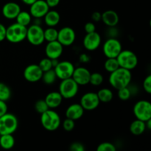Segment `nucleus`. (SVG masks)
I'll return each mask as SVG.
<instances>
[{
    "label": "nucleus",
    "mask_w": 151,
    "mask_h": 151,
    "mask_svg": "<svg viewBox=\"0 0 151 151\" xmlns=\"http://www.w3.org/2000/svg\"><path fill=\"white\" fill-rule=\"evenodd\" d=\"M105 69L109 73L114 72L115 70L119 68V63L116 58H107L104 63Z\"/></svg>",
    "instance_id": "obj_29"
},
{
    "label": "nucleus",
    "mask_w": 151,
    "mask_h": 151,
    "mask_svg": "<svg viewBox=\"0 0 151 151\" xmlns=\"http://www.w3.org/2000/svg\"><path fill=\"white\" fill-rule=\"evenodd\" d=\"M122 50V46L117 38H108L103 46V51L106 58H116Z\"/></svg>",
    "instance_id": "obj_9"
},
{
    "label": "nucleus",
    "mask_w": 151,
    "mask_h": 151,
    "mask_svg": "<svg viewBox=\"0 0 151 151\" xmlns=\"http://www.w3.org/2000/svg\"><path fill=\"white\" fill-rule=\"evenodd\" d=\"M146 128L145 122L136 119L133 121L130 125V131L134 136H140L145 131Z\"/></svg>",
    "instance_id": "obj_23"
},
{
    "label": "nucleus",
    "mask_w": 151,
    "mask_h": 151,
    "mask_svg": "<svg viewBox=\"0 0 151 151\" xmlns=\"http://www.w3.org/2000/svg\"><path fill=\"white\" fill-rule=\"evenodd\" d=\"M84 30L86 33H90V32H93L96 31V26L94 24V22H87L85 25H84Z\"/></svg>",
    "instance_id": "obj_40"
},
{
    "label": "nucleus",
    "mask_w": 151,
    "mask_h": 151,
    "mask_svg": "<svg viewBox=\"0 0 151 151\" xmlns=\"http://www.w3.org/2000/svg\"><path fill=\"white\" fill-rule=\"evenodd\" d=\"M19 126V121L16 115L6 113L0 117V135L13 134Z\"/></svg>",
    "instance_id": "obj_4"
},
{
    "label": "nucleus",
    "mask_w": 151,
    "mask_h": 151,
    "mask_svg": "<svg viewBox=\"0 0 151 151\" xmlns=\"http://www.w3.org/2000/svg\"><path fill=\"white\" fill-rule=\"evenodd\" d=\"M116 150V147L112 143L109 142H102L97 146V151H115Z\"/></svg>",
    "instance_id": "obj_35"
},
{
    "label": "nucleus",
    "mask_w": 151,
    "mask_h": 151,
    "mask_svg": "<svg viewBox=\"0 0 151 151\" xmlns=\"http://www.w3.org/2000/svg\"><path fill=\"white\" fill-rule=\"evenodd\" d=\"M27 27L20 24L13 23L6 27V38L9 42L18 44L24 41L27 38Z\"/></svg>",
    "instance_id": "obj_2"
},
{
    "label": "nucleus",
    "mask_w": 151,
    "mask_h": 151,
    "mask_svg": "<svg viewBox=\"0 0 151 151\" xmlns=\"http://www.w3.org/2000/svg\"><path fill=\"white\" fill-rule=\"evenodd\" d=\"M30 44L33 46H40L44 42V29L40 24H33L27 27V38Z\"/></svg>",
    "instance_id": "obj_8"
},
{
    "label": "nucleus",
    "mask_w": 151,
    "mask_h": 151,
    "mask_svg": "<svg viewBox=\"0 0 151 151\" xmlns=\"http://www.w3.org/2000/svg\"><path fill=\"white\" fill-rule=\"evenodd\" d=\"M90 76L91 72L83 66L75 68L72 78L78 84L79 86H85L89 83Z\"/></svg>",
    "instance_id": "obj_17"
},
{
    "label": "nucleus",
    "mask_w": 151,
    "mask_h": 151,
    "mask_svg": "<svg viewBox=\"0 0 151 151\" xmlns=\"http://www.w3.org/2000/svg\"><path fill=\"white\" fill-rule=\"evenodd\" d=\"M63 99L59 91H51L47 94L44 100L50 109H55L61 105Z\"/></svg>",
    "instance_id": "obj_21"
},
{
    "label": "nucleus",
    "mask_w": 151,
    "mask_h": 151,
    "mask_svg": "<svg viewBox=\"0 0 151 151\" xmlns=\"http://www.w3.org/2000/svg\"><path fill=\"white\" fill-rule=\"evenodd\" d=\"M7 105L5 101L0 100V117L7 112Z\"/></svg>",
    "instance_id": "obj_41"
},
{
    "label": "nucleus",
    "mask_w": 151,
    "mask_h": 151,
    "mask_svg": "<svg viewBox=\"0 0 151 151\" xmlns=\"http://www.w3.org/2000/svg\"><path fill=\"white\" fill-rule=\"evenodd\" d=\"M43 71L38 64H29L24 70V78L27 82L36 83L41 81Z\"/></svg>",
    "instance_id": "obj_14"
},
{
    "label": "nucleus",
    "mask_w": 151,
    "mask_h": 151,
    "mask_svg": "<svg viewBox=\"0 0 151 151\" xmlns=\"http://www.w3.org/2000/svg\"><path fill=\"white\" fill-rule=\"evenodd\" d=\"M142 86L145 92L147 94H150L151 93V75H148L145 78L144 81H143Z\"/></svg>",
    "instance_id": "obj_37"
},
{
    "label": "nucleus",
    "mask_w": 151,
    "mask_h": 151,
    "mask_svg": "<svg viewBox=\"0 0 151 151\" xmlns=\"http://www.w3.org/2000/svg\"><path fill=\"white\" fill-rule=\"evenodd\" d=\"M57 78V75H56L54 69H52L43 72L41 80L47 85H52L55 82Z\"/></svg>",
    "instance_id": "obj_27"
},
{
    "label": "nucleus",
    "mask_w": 151,
    "mask_h": 151,
    "mask_svg": "<svg viewBox=\"0 0 151 151\" xmlns=\"http://www.w3.org/2000/svg\"><path fill=\"white\" fill-rule=\"evenodd\" d=\"M75 127V121L69 118H66L63 122V128L66 131H72Z\"/></svg>",
    "instance_id": "obj_36"
},
{
    "label": "nucleus",
    "mask_w": 151,
    "mask_h": 151,
    "mask_svg": "<svg viewBox=\"0 0 151 151\" xmlns=\"http://www.w3.org/2000/svg\"><path fill=\"white\" fill-rule=\"evenodd\" d=\"M22 2L24 3V4H27V5H31V4H32L33 2H35L36 0H22Z\"/></svg>",
    "instance_id": "obj_46"
},
{
    "label": "nucleus",
    "mask_w": 151,
    "mask_h": 151,
    "mask_svg": "<svg viewBox=\"0 0 151 151\" xmlns=\"http://www.w3.org/2000/svg\"><path fill=\"white\" fill-rule=\"evenodd\" d=\"M11 97V89L7 84L0 83V100L7 102Z\"/></svg>",
    "instance_id": "obj_30"
},
{
    "label": "nucleus",
    "mask_w": 151,
    "mask_h": 151,
    "mask_svg": "<svg viewBox=\"0 0 151 151\" xmlns=\"http://www.w3.org/2000/svg\"><path fill=\"white\" fill-rule=\"evenodd\" d=\"M44 22L47 27H55L60 21V16L59 13L54 10H49L44 16Z\"/></svg>",
    "instance_id": "obj_22"
},
{
    "label": "nucleus",
    "mask_w": 151,
    "mask_h": 151,
    "mask_svg": "<svg viewBox=\"0 0 151 151\" xmlns=\"http://www.w3.org/2000/svg\"><path fill=\"white\" fill-rule=\"evenodd\" d=\"M21 7L19 4L14 1H9L5 3L1 9L3 16L7 19H16L21 11Z\"/></svg>",
    "instance_id": "obj_18"
},
{
    "label": "nucleus",
    "mask_w": 151,
    "mask_h": 151,
    "mask_svg": "<svg viewBox=\"0 0 151 151\" xmlns=\"http://www.w3.org/2000/svg\"><path fill=\"white\" fill-rule=\"evenodd\" d=\"M75 68V66L72 62L69 60H63L58 62L57 66L54 68V70L57 75V78L62 81L72 78Z\"/></svg>",
    "instance_id": "obj_10"
},
{
    "label": "nucleus",
    "mask_w": 151,
    "mask_h": 151,
    "mask_svg": "<svg viewBox=\"0 0 151 151\" xmlns=\"http://www.w3.org/2000/svg\"><path fill=\"white\" fill-rule=\"evenodd\" d=\"M117 96L119 97V100H122V101H126V100H129L131 98V91L130 90L129 87H124V88H120V89L117 90Z\"/></svg>",
    "instance_id": "obj_32"
},
{
    "label": "nucleus",
    "mask_w": 151,
    "mask_h": 151,
    "mask_svg": "<svg viewBox=\"0 0 151 151\" xmlns=\"http://www.w3.org/2000/svg\"><path fill=\"white\" fill-rule=\"evenodd\" d=\"M58 62H59L58 59H52V64L53 69H54V68L57 66V64L58 63Z\"/></svg>",
    "instance_id": "obj_47"
},
{
    "label": "nucleus",
    "mask_w": 151,
    "mask_h": 151,
    "mask_svg": "<svg viewBox=\"0 0 151 151\" xmlns=\"http://www.w3.org/2000/svg\"><path fill=\"white\" fill-rule=\"evenodd\" d=\"M58 30L55 27H48L47 29H44V40L47 42L56 41L58 39Z\"/></svg>",
    "instance_id": "obj_28"
},
{
    "label": "nucleus",
    "mask_w": 151,
    "mask_h": 151,
    "mask_svg": "<svg viewBox=\"0 0 151 151\" xmlns=\"http://www.w3.org/2000/svg\"><path fill=\"white\" fill-rule=\"evenodd\" d=\"M80 103L85 111H93L98 107L100 102L97 93L89 91L81 97Z\"/></svg>",
    "instance_id": "obj_12"
},
{
    "label": "nucleus",
    "mask_w": 151,
    "mask_h": 151,
    "mask_svg": "<svg viewBox=\"0 0 151 151\" xmlns=\"http://www.w3.org/2000/svg\"><path fill=\"white\" fill-rule=\"evenodd\" d=\"M35 109L37 113L43 114L44 112H45L46 111H47L48 109H50V108L47 106V103L44 100H39L38 101H36V103H35Z\"/></svg>",
    "instance_id": "obj_34"
},
{
    "label": "nucleus",
    "mask_w": 151,
    "mask_h": 151,
    "mask_svg": "<svg viewBox=\"0 0 151 151\" xmlns=\"http://www.w3.org/2000/svg\"><path fill=\"white\" fill-rule=\"evenodd\" d=\"M131 79V71L119 67L114 72L110 73L109 81L113 88L118 90L130 86Z\"/></svg>",
    "instance_id": "obj_1"
},
{
    "label": "nucleus",
    "mask_w": 151,
    "mask_h": 151,
    "mask_svg": "<svg viewBox=\"0 0 151 151\" xmlns=\"http://www.w3.org/2000/svg\"><path fill=\"white\" fill-rule=\"evenodd\" d=\"M38 66L41 68V70L43 71V72L53 69L52 64V59L49 58L47 57L41 59L39 63H38Z\"/></svg>",
    "instance_id": "obj_33"
},
{
    "label": "nucleus",
    "mask_w": 151,
    "mask_h": 151,
    "mask_svg": "<svg viewBox=\"0 0 151 151\" xmlns=\"http://www.w3.org/2000/svg\"><path fill=\"white\" fill-rule=\"evenodd\" d=\"M116 59L119 63V67L128 70H133L138 65V58L133 51L129 50H122Z\"/></svg>",
    "instance_id": "obj_5"
},
{
    "label": "nucleus",
    "mask_w": 151,
    "mask_h": 151,
    "mask_svg": "<svg viewBox=\"0 0 151 151\" xmlns=\"http://www.w3.org/2000/svg\"><path fill=\"white\" fill-rule=\"evenodd\" d=\"M40 120L43 128L48 131H55L58 129L61 122L58 114L50 109L41 114Z\"/></svg>",
    "instance_id": "obj_3"
},
{
    "label": "nucleus",
    "mask_w": 151,
    "mask_h": 151,
    "mask_svg": "<svg viewBox=\"0 0 151 151\" xmlns=\"http://www.w3.org/2000/svg\"><path fill=\"white\" fill-rule=\"evenodd\" d=\"M63 52V46L58 40L50 41L45 47V54L50 59H58Z\"/></svg>",
    "instance_id": "obj_16"
},
{
    "label": "nucleus",
    "mask_w": 151,
    "mask_h": 151,
    "mask_svg": "<svg viewBox=\"0 0 151 151\" xmlns=\"http://www.w3.org/2000/svg\"><path fill=\"white\" fill-rule=\"evenodd\" d=\"M29 6V13L34 19L44 18L46 13L50 10V7L45 0H36Z\"/></svg>",
    "instance_id": "obj_15"
},
{
    "label": "nucleus",
    "mask_w": 151,
    "mask_h": 151,
    "mask_svg": "<svg viewBox=\"0 0 151 151\" xmlns=\"http://www.w3.org/2000/svg\"><path fill=\"white\" fill-rule=\"evenodd\" d=\"M107 35L109 38H116L117 35L116 34H119V31L116 29V27H108L107 29Z\"/></svg>",
    "instance_id": "obj_39"
},
{
    "label": "nucleus",
    "mask_w": 151,
    "mask_h": 151,
    "mask_svg": "<svg viewBox=\"0 0 151 151\" xmlns=\"http://www.w3.org/2000/svg\"><path fill=\"white\" fill-rule=\"evenodd\" d=\"M101 22L107 27H116L119 22V15L113 10H106L102 13Z\"/></svg>",
    "instance_id": "obj_20"
},
{
    "label": "nucleus",
    "mask_w": 151,
    "mask_h": 151,
    "mask_svg": "<svg viewBox=\"0 0 151 151\" xmlns=\"http://www.w3.org/2000/svg\"><path fill=\"white\" fill-rule=\"evenodd\" d=\"M79 60L80 62L83 63H87L91 60L90 56L86 53H82L79 55Z\"/></svg>",
    "instance_id": "obj_42"
},
{
    "label": "nucleus",
    "mask_w": 151,
    "mask_h": 151,
    "mask_svg": "<svg viewBox=\"0 0 151 151\" xmlns=\"http://www.w3.org/2000/svg\"><path fill=\"white\" fill-rule=\"evenodd\" d=\"M16 143L13 134H3L0 135V147L4 150H10Z\"/></svg>",
    "instance_id": "obj_24"
},
{
    "label": "nucleus",
    "mask_w": 151,
    "mask_h": 151,
    "mask_svg": "<svg viewBox=\"0 0 151 151\" xmlns=\"http://www.w3.org/2000/svg\"><path fill=\"white\" fill-rule=\"evenodd\" d=\"M6 38V27L0 23V42L5 40Z\"/></svg>",
    "instance_id": "obj_43"
},
{
    "label": "nucleus",
    "mask_w": 151,
    "mask_h": 151,
    "mask_svg": "<svg viewBox=\"0 0 151 151\" xmlns=\"http://www.w3.org/2000/svg\"><path fill=\"white\" fill-rule=\"evenodd\" d=\"M45 1L50 7V8H53V7H55L58 5L60 0H45Z\"/></svg>",
    "instance_id": "obj_45"
},
{
    "label": "nucleus",
    "mask_w": 151,
    "mask_h": 151,
    "mask_svg": "<svg viewBox=\"0 0 151 151\" xmlns=\"http://www.w3.org/2000/svg\"><path fill=\"white\" fill-rule=\"evenodd\" d=\"M32 16L30 15L29 12L27 11H23V10H21L20 13L18 14V16H16V22L20 24L23 25L27 27L31 23V21H32Z\"/></svg>",
    "instance_id": "obj_26"
},
{
    "label": "nucleus",
    "mask_w": 151,
    "mask_h": 151,
    "mask_svg": "<svg viewBox=\"0 0 151 151\" xmlns=\"http://www.w3.org/2000/svg\"><path fill=\"white\" fill-rule=\"evenodd\" d=\"M76 39V33L74 29L70 27H64L58 30V41L63 47H69L75 43Z\"/></svg>",
    "instance_id": "obj_11"
},
{
    "label": "nucleus",
    "mask_w": 151,
    "mask_h": 151,
    "mask_svg": "<svg viewBox=\"0 0 151 151\" xmlns=\"http://www.w3.org/2000/svg\"><path fill=\"white\" fill-rule=\"evenodd\" d=\"M133 112L136 119L147 122L149 119H151L150 103L145 100L137 102L133 108Z\"/></svg>",
    "instance_id": "obj_7"
},
{
    "label": "nucleus",
    "mask_w": 151,
    "mask_h": 151,
    "mask_svg": "<svg viewBox=\"0 0 151 151\" xmlns=\"http://www.w3.org/2000/svg\"><path fill=\"white\" fill-rule=\"evenodd\" d=\"M102 19V13L100 12L95 11L91 14V19L94 22H99L101 21Z\"/></svg>",
    "instance_id": "obj_44"
},
{
    "label": "nucleus",
    "mask_w": 151,
    "mask_h": 151,
    "mask_svg": "<svg viewBox=\"0 0 151 151\" xmlns=\"http://www.w3.org/2000/svg\"><path fill=\"white\" fill-rule=\"evenodd\" d=\"M79 85L72 78L62 80L59 85V92L63 99H72L78 94Z\"/></svg>",
    "instance_id": "obj_6"
},
{
    "label": "nucleus",
    "mask_w": 151,
    "mask_h": 151,
    "mask_svg": "<svg viewBox=\"0 0 151 151\" xmlns=\"http://www.w3.org/2000/svg\"><path fill=\"white\" fill-rule=\"evenodd\" d=\"M102 38L100 34L94 31L90 33H86L83 40V45L88 51H94L100 47Z\"/></svg>",
    "instance_id": "obj_13"
},
{
    "label": "nucleus",
    "mask_w": 151,
    "mask_h": 151,
    "mask_svg": "<svg viewBox=\"0 0 151 151\" xmlns=\"http://www.w3.org/2000/svg\"><path fill=\"white\" fill-rule=\"evenodd\" d=\"M100 103H109L113 100L114 94L111 89L108 88H103L97 93Z\"/></svg>",
    "instance_id": "obj_25"
},
{
    "label": "nucleus",
    "mask_w": 151,
    "mask_h": 151,
    "mask_svg": "<svg viewBox=\"0 0 151 151\" xmlns=\"http://www.w3.org/2000/svg\"><path fill=\"white\" fill-rule=\"evenodd\" d=\"M69 150L71 151H84L85 150V147L83 145L78 142L72 143L69 146Z\"/></svg>",
    "instance_id": "obj_38"
},
{
    "label": "nucleus",
    "mask_w": 151,
    "mask_h": 151,
    "mask_svg": "<svg viewBox=\"0 0 151 151\" xmlns=\"http://www.w3.org/2000/svg\"><path fill=\"white\" fill-rule=\"evenodd\" d=\"M103 80H104V78L101 73L93 72V73H91L89 83L94 86H99L103 83Z\"/></svg>",
    "instance_id": "obj_31"
},
{
    "label": "nucleus",
    "mask_w": 151,
    "mask_h": 151,
    "mask_svg": "<svg viewBox=\"0 0 151 151\" xmlns=\"http://www.w3.org/2000/svg\"><path fill=\"white\" fill-rule=\"evenodd\" d=\"M84 111L85 110L82 107L81 103H73L66 109L65 115L66 118H69V119L76 121L83 116Z\"/></svg>",
    "instance_id": "obj_19"
}]
</instances>
